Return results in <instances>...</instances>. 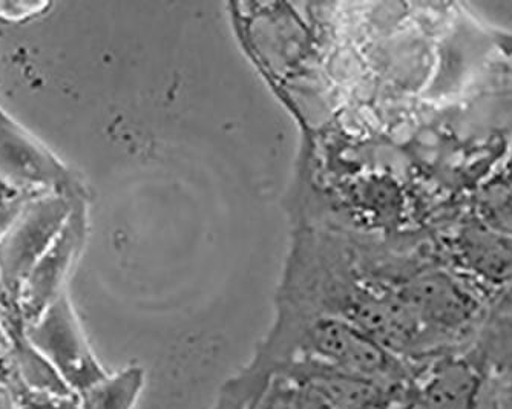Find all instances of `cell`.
Returning a JSON list of instances; mask_svg holds the SVG:
<instances>
[{"instance_id": "cell-12", "label": "cell", "mask_w": 512, "mask_h": 409, "mask_svg": "<svg viewBox=\"0 0 512 409\" xmlns=\"http://www.w3.org/2000/svg\"><path fill=\"white\" fill-rule=\"evenodd\" d=\"M46 4H22V2H0V17L33 16L36 11H42Z\"/></svg>"}, {"instance_id": "cell-5", "label": "cell", "mask_w": 512, "mask_h": 409, "mask_svg": "<svg viewBox=\"0 0 512 409\" xmlns=\"http://www.w3.org/2000/svg\"><path fill=\"white\" fill-rule=\"evenodd\" d=\"M404 304L417 321L453 330L467 324L476 311L474 299L445 276H431L417 282Z\"/></svg>"}, {"instance_id": "cell-11", "label": "cell", "mask_w": 512, "mask_h": 409, "mask_svg": "<svg viewBox=\"0 0 512 409\" xmlns=\"http://www.w3.org/2000/svg\"><path fill=\"white\" fill-rule=\"evenodd\" d=\"M16 391H13L17 402L20 403V409H71L74 408L71 403L66 402V397L48 396V394L33 393V391L23 390V385L19 379Z\"/></svg>"}, {"instance_id": "cell-7", "label": "cell", "mask_w": 512, "mask_h": 409, "mask_svg": "<svg viewBox=\"0 0 512 409\" xmlns=\"http://www.w3.org/2000/svg\"><path fill=\"white\" fill-rule=\"evenodd\" d=\"M459 250L465 264L486 281L500 284L512 279V236L480 224L465 229Z\"/></svg>"}, {"instance_id": "cell-9", "label": "cell", "mask_w": 512, "mask_h": 409, "mask_svg": "<svg viewBox=\"0 0 512 409\" xmlns=\"http://www.w3.org/2000/svg\"><path fill=\"white\" fill-rule=\"evenodd\" d=\"M479 391V374L463 362H453L437 380L436 409H471Z\"/></svg>"}, {"instance_id": "cell-15", "label": "cell", "mask_w": 512, "mask_h": 409, "mask_svg": "<svg viewBox=\"0 0 512 409\" xmlns=\"http://www.w3.org/2000/svg\"><path fill=\"white\" fill-rule=\"evenodd\" d=\"M8 345H10V339H8L7 331L2 327V322H0V351L7 350Z\"/></svg>"}, {"instance_id": "cell-13", "label": "cell", "mask_w": 512, "mask_h": 409, "mask_svg": "<svg viewBox=\"0 0 512 409\" xmlns=\"http://www.w3.org/2000/svg\"><path fill=\"white\" fill-rule=\"evenodd\" d=\"M16 396L8 385H0V409H16Z\"/></svg>"}, {"instance_id": "cell-1", "label": "cell", "mask_w": 512, "mask_h": 409, "mask_svg": "<svg viewBox=\"0 0 512 409\" xmlns=\"http://www.w3.org/2000/svg\"><path fill=\"white\" fill-rule=\"evenodd\" d=\"M74 206L73 197L65 192L40 195L23 204L0 233V285L11 298L19 299L23 282L50 249Z\"/></svg>"}, {"instance_id": "cell-2", "label": "cell", "mask_w": 512, "mask_h": 409, "mask_svg": "<svg viewBox=\"0 0 512 409\" xmlns=\"http://www.w3.org/2000/svg\"><path fill=\"white\" fill-rule=\"evenodd\" d=\"M0 181L14 189L63 192L69 175L54 155L40 146L0 109Z\"/></svg>"}, {"instance_id": "cell-3", "label": "cell", "mask_w": 512, "mask_h": 409, "mask_svg": "<svg viewBox=\"0 0 512 409\" xmlns=\"http://www.w3.org/2000/svg\"><path fill=\"white\" fill-rule=\"evenodd\" d=\"M23 334L42 356L50 360L68 387H85L92 374V362L71 305L63 293L36 322L27 325Z\"/></svg>"}, {"instance_id": "cell-4", "label": "cell", "mask_w": 512, "mask_h": 409, "mask_svg": "<svg viewBox=\"0 0 512 409\" xmlns=\"http://www.w3.org/2000/svg\"><path fill=\"white\" fill-rule=\"evenodd\" d=\"M82 232L83 210L80 206H74L50 249L43 253L23 282L19 301L27 325L36 322L62 293L60 288L79 249Z\"/></svg>"}, {"instance_id": "cell-6", "label": "cell", "mask_w": 512, "mask_h": 409, "mask_svg": "<svg viewBox=\"0 0 512 409\" xmlns=\"http://www.w3.org/2000/svg\"><path fill=\"white\" fill-rule=\"evenodd\" d=\"M313 344L319 353L338 364L367 374L390 371L391 359L367 334L336 321L316 325Z\"/></svg>"}, {"instance_id": "cell-10", "label": "cell", "mask_w": 512, "mask_h": 409, "mask_svg": "<svg viewBox=\"0 0 512 409\" xmlns=\"http://www.w3.org/2000/svg\"><path fill=\"white\" fill-rule=\"evenodd\" d=\"M483 226L512 236V183L502 181L486 187L479 198Z\"/></svg>"}, {"instance_id": "cell-14", "label": "cell", "mask_w": 512, "mask_h": 409, "mask_svg": "<svg viewBox=\"0 0 512 409\" xmlns=\"http://www.w3.org/2000/svg\"><path fill=\"white\" fill-rule=\"evenodd\" d=\"M13 364L10 365L5 357H0V385H8L13 380Z\"/></svg>"}, {"instance_id": "cell-8", "label": "cell", "mask_w": 512, "mask_h": 409, "mask_svg": "<svg viewBox=\"0 0 512 409\" xmlns=\"http://www.w3.org/2000/svg\"><path fill=\"white\" fill-rule=\"evenodd\" d=\"M11 364L23 387L33 393L56 397H66L71 393L59 371L28 342L23 333H13Z\"/></svg>"}]
</instances>
